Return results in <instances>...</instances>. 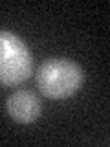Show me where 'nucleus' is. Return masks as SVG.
Returning <instances> with one entry per match:
<instances>
[{"mask_svg": "<svg viewBox=\"0 0 110 147\" xmlns=\"http://www.w3.org/2000/svg\"><path fill=\"white\" fill-rule=\"evenodd\" d=\"M85 76L77 63L64 57H55L40 64L37 70V86L48 99H66L77 94Z\"/></svg>", "mask_w": 110, "mask_h": 147, "instance_id": "obj_1", "label": "nucleus"}, {"mask_svg": "<svg viewBox=\"0 0 110 147\" xmlns=\"http://www.w3.org/2000/svg\"><path fill=\"white\" fill-rule=\"evenodd\" d=\"M33 72V57L20 37L0 30V83L6 86L22 85Z\"/></svg>", "mask_w": 110, "mask_h": 147, "instance_id": "obj_2", "label": "nucleus"}, {"mask_svg": "<svg viewBox=\"0 0 110 147\" xmlns=\"http://www.w3.org/2000/svg\"><path fill=\"white\" fill-rule=\"evenodd\" d=\"M9 116L17 123H33L40 116V99L30 90H17L6 101Z\"/></svg>", "mask_w": 110, "mask_h": 147, "instance_id": "obj_3", "label": "nucleus"}]
</instances>
